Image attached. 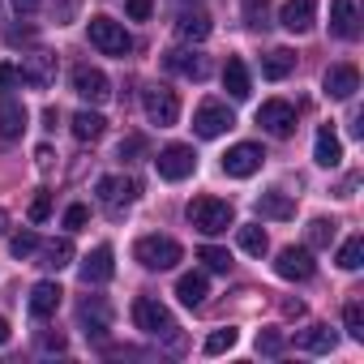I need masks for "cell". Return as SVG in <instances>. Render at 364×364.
Segmentation results:
<instances>
[{"label":"cell","mask_w":364,"mask_h":364,"mask_svg":"<svg viewBox=\"0 0 364 364\" xmlns=\"http://www.w3.org/2000/svg\"><path fill=\"white\" fill-rule=\"evenodd\" d=\"M133 321H137V330H141V334H150V338L167 343L171 351H180V347H185V338H180V326H176V317H171V313H167V304H159L154 296H137V300H133Z\"/></svg>","instance_id":"cell-1"},{"label":"cell","mask_w":364,"mask_h":364,"mask_svg":"<svg viewBox=\"0 0 364 364\" xmlns=\"http://www.w3.org/2000/svg\"><path fill=\"white\" fill-rule=\"evenodd\" d=\"M189 228H198L202 236H223L228 228H236V215H232V202H219V198H193L189 210H185Z\"/></svg>","instance_id":"cell-2"},{"label":"cell","mask_w":364,"mask_h":364,"mask_svg":"<svg viewBox=\"0 0 364 364\" xmlns=\"http://www.w3.org/2000/svg\"><path fill=\"white\" fill-rule=\"evenodd\" d=\"M137 193H141V185H137L133 176H103L99 180V206L112 219H124V210L137 202Z\"/></svg>","instance_id":"cell-3"},{"label":"cell","mask_w":364,"mask_h":364,"mask_svg":"<svg viewBox=\"0 0 364 364\" xmlns=\"http://www.w3.org/2000/svg\"><path fill=\"white\" fill-rule=\"evenodd\" d=\"M133 257L146 266V270H176V262L185 257V249H180L171 236H141L133 245Z\"/></svg>","instance_id":"cell-4"},{"label":"cell","mask_w":364,"mask_h":364,"mask_svg":"<svg viewBox=\"0 0 364 364\" xmlns=\"http://www.w3.org/2000/svg\"><path fill=\"white\" fill-rule=\"evenodd\" d=\"M86 35H90V43H95L103 56H129V52H133L129 31H124L120 22H112V18H90V22H86Z\"/></svg>","instance_id":"cell-5"},{"label":"cell","mask_w":364,"mask_h":364,"mask_svg":"<svg viewBox=\"0 0 364 364\" xmlns=\"http://www.w3.org/2000/svg\"><path fill=\"white\" fill-rule=\"evenodd\" d=\"M141 107H146V120L159 124V129H171L180 120V99L167 86H146L141 90Z\"/></svg>","instance_id":"cell-6"},{"label":"cell","mask_w":364,"mask_h":364,"mask_svg":"<svg viewBox=\"0 0 364 364\" xmlns=\"http://www.w3.org/2000/svg\"><path fill=\"white\" fill-rule=\"evenodd\" d=\"M154 167H159V176L163 180H189L193 171H198V154H193V146H163L159 150V159H154Z\"/></svg>","instance_id":"cell-7"},{"label":"cell","mask_w":364,"mask_h":364,"mask_svg":"<svg viewBox=\"0 0 364 364\" xmlns=\"http://www.w3.org/2000/svg\"><path fill=\"white\" fill-rule=\"evenodd\" d=\"M257 124L270 133V137H291L296 133V107L287 99H266L257 107Z\"/></svg>","instance_id":"cell-8"},{"label":"cell","mask_w":364,"mask_h":364,"mask_svg":"<svg viewBox=\"0 0 364 364\" xmlns=\"http://www.w3.org/2000/svg\"><path fill=\"white\" fill-rule=\"evenodd\" d=\"M232 124H236V116H232V107H228V103L206 99V103L193 112V129H198V137H223Z\"/></svg>","instance_id":"cell-9"},{"label":"cell","mask_w":364,"mask_h":364,"mask_svg":"<svg viewBox=\"0 0 364 364\" xmlns=\"http://www.w3.org/2000/svg\"><path fill=\"white\" fill-rule=\"evenodd\" d=\"M73 95L86 99V103H107V99H112V82H107L103 69L77 65V69H73Z\"/></svg>","instance_id":"cell-10"},{"label":"cell","mask_w":364,"mask_h":364,"mask_svg":"<svg viewBox=\"0 0 364 364\" xmlns=\"http://www.w3.org/2000/svg\"><path fill=\"white\" fill-rule=\"evenodd\" d=\"M274 270H279V279H291V283H304V279H313V249L309 245H287L283 253H279V262H274Z\"/></svg>","instance_id":"cell-11"},{"label":"cell","mask_w":364,"mask_h":364,"mask_svg":"<svg viewBox=\"0 0 364 364\" xmlns=\"http://www.w3.org/2000/svg\"><path fill=\"white\" fill-rule=\"evenodd\" d=\"M262 146H253V141H240V146H232L228 154H223V171L232 176V180H249L257 167H262Z\"/></svg>","instance_id":"cell-12"},{"label":"cell","mask_w":364,"mask_h":364,"mask_svg":"<svg viewBox=\"0 0 364 364\" xmlns=\"http://www.w3.org/2000/svg\"><path fill=\"white\" fill-rule=\"evenodd\" d=\"M279 22H283V31H291V35H309L313 22H317V0H287L283 14H279Z\"/></svg>","instance_id":"cell-13"},{"label":"cell","mask_w":364,"mask_h":364,"mask_svg":"<svg viewBox=\"0 0 364 364\" xmlns=\"http://www.w3.org/2000/svg\"><path fill=\"white\" fill-rule=\"evenodd\" d=\"M18 73H22V82H26V86L48 90V86L56 82V56H48V52H31V56H26V65H22Z\"/></svg>","instance_id":"cell-14"},{"label":"cell","mask_w":364,"mask_h":364,"mask_svg":"<svg viewBox=\"0 0 364 364\" xmlns=\"http://www.w3.org/2000/svg\"><path fill=\"white\" fill-rule=\"evenodd\" d=\"M116 253H112V245H99L95 253H86V262H82V283L86 287H99V283H107L112 274H116V262H112Z\"/></svg>","instance_id":"cell-15"},{"label":"cell","mask_w":364,"mask_h":364,"mask_svg":"<svg viewBox=\"0 0 364 364\" xmlns=\"http://www.w3.org/2000/svg\"><path fill=\"white\" fill-rule=\"evenodd\" d=\"M176 35L185 39V43H202V39L210 35V14H206L202 5L180 9V14H176Z\"/></svg>","instance_id":"cell-16"},{"label":"cell","mask_w":364,"mask_h":364,"mask_svg":"<svg viewBox=\"0 0 364 364\" xmlns=\"http://www.w3.org/2000/svg\"><path fill=\"white\" fill-rule=\"evenodd\" d=\"M321 90H326L330 99H351V95L360 90V73H355V65H334V69H326Z\"/></svg>","instance_id":"cell-17"},{"label":"cell","mask_w":364,"mask_h":364,"mask_svg":"<svg viewBox=\"0 0 364 364\" xmlns=\"http://www.w3.org/2000/svg\"><path fill=\"white\" fill-rule=\"evenodd\" d=\"M167 69H171V73H180V77H189V82H202V77L210 73V60H206L202 52H185V48H176V52H167Z\"/></svg>","instance_id":"cell-18"},{"label":"cell","mask_w":364,"mask_h":364,"mask_svg":"<svg viewBox=\"0 0 364 364\" xmlns=\"http://www.w3.org/2000/svg\"><path fill=\"white\" fill-rule=\"evenodd\" d=\"M22 129H26V103L14 99V95H5V99H0V137H5V141H18Z\"/></svg>","instance_id":"cell-19"},{"label":"cell","mask_w":364,"mask_h":364,"mask_svg":"<svg viewBox=\"0 0 364 364\" xmlns=\"http://www.w3.org/2000/svg\"><path fill=\"white\" fill-rule=\"evenodd\" d=\"M330 35H338V39H355L360 35L355 0H330Z\"/></svg>","instance_id":"cell-20"},{"label":"cell","mask_w":364,"mask_h":364,"mask_svg":"<svg viewBox=\"0 0 364 364\" xmlns=\"http://www.w3.org/2000/svg\"><path fill=\"white\" fill-rule=\"evenodd\" d=\"M60 283H52V279H43V283H35L31 287V313L35 317H52L56 309H60Z\"/></svg>","instance_id":"cell-21"},{"label":"cell","mask_w":364,"mask_h":364,"mask_svg":"<svg viewBox=\"0 0 364 364\" xmlns=\"http://www.w3.org/2000/svg\"><path fill=\"white\" fill-rule=\"evenodd\" d=\"M176 296H180V304H189V309L206 304V296H210V283H206V274H202V270H193V274H180V283H176Z\"/></svg>","instance_id":"cell-22"},{"label":"cell","mask_w":364,"mask_h":364,"mask_svg":"<svg viewBox=\"0 0 364 364\" xmlns=\"http://www.w3.org/2000/svg\"><path fill=\"white\" fill-rule=\"evenodd\" d=\"M223 90L240 103V99H249L253 95V82H249V69H245V60L240 56H232L228 60V69H223Z\"/></svg>","instance_id":"cell-23"},{"label":"cell","mask_w":364,"mask_h":364,"mask_svg":"<svg viewBox=\"0 0 364 364\" xmlns=\"http://www.w3.org/2000/svg\"><path fill=\"white\" fill-rule=\"evenodd\" d=\"M35 253H39V266H48V270H65V266L73 262V240H69V236H60V240L39 245Z\"/></svg>","instance_id":"cell-24"},{"label":"cell","mask_w":364,"mask_h":364,"mask_svg":"<svg viewBox=\"0 0 364 364\" xmlns=\"http://www.w3.org/2000/svg\"><path fill=\"white\" fill-rule=\"evenodd\" d=\"M334 343H338V334H334L330 326H309V330H300V338H296V347H300V351H313V355L334 351Z\"/></svg>","instance_id":"cell-25"},{"label":"cell","mask_w":364,"mask_h":364,"mask_svg":"<svg viewBox=\"0 0 364 364\" xmlns=\"http://www.w3.org/2000/svg\"><path fill=\"white\" fill-rule=\"evenodd\" d=\"M257 215H262V219H279V223H283V219H291V215H296V202H291L287 193L270 189V193H262V198H257Z\"/></svg>","instance_id":"cell-26"},{"label":"cell","mask_w":364,"mask_h":364,"mask_svg":"<svg viewBox=\"0 0 364 364\" xmlns=\"http://www.w3.org/2000/svg\"><path fill=\"white\" fill-rule=\"evenodd\" d=\"M313 159L321 163V167H338L343 163V141L334 137V129L326 124L321 133H317V146H313Z\"/></svg>","instance_id":"cell-27"},{"label":"cell","mask_w":364,"mask_h":364,"mask_svg":"<svg viewBox=\"0 0 364 364\" xmlns=\"http://www.w3.org/2000/svg\"><path fill=\"white\" fill-rule=\"evenodd\" d=\"M77 317H82V326H90L86 334H95V338H103L107 334V304L103 300H82V309H77Z\"/></svg>","instance_id":"cell-28"},{"label":"cell","mask_w":364,"mask_h":364,"mask_svg":"<svg viewBox=\"0 0 364 364\" xmlns=\"http://www.w3.org/2000/svg\"><path fill=\"white\" fill-rule=\"evenodd\" d=\"M291 69H296V52H291V48H274V52L262 60V73H266L270 82H283Z\"/></svg>","instance_id":"cell-29"},{"label":"cell","mask_w":364,"mask_h":364,"mask_svg":"<svg viewBox=\"0 0 364 364\" xmlns=\"http://www.w3.org/2000/svg\"><path fill=\"white\" fill-rule=\"evenodd\" d=\"M103 129H107V120H103L99 112H77V116H73V137H77V141H99Z\"/></svg>","instance_id":"cell-30"},{"label":"cell","mask_w":364,"mask_h":364,"mask_svg":"<svg viewBox=\"0 0 364 364\" xmlns=\"http://www.w3.org/2000/svg\"><path fill=\"white\" fill-rule=\"evenodd\" d=\"M236 236H240V249H245L249 257H266L270 236L262 232V223H245V228H236Z\"/></svg>","instance_id":"cell-31"},{"label":"cell","mask_w":364,"mask_h":364,"mask_svg":"<svg viewBox=\"0 0 364 364\" xmlns=\"http://www.w3.org/2000/svg\"><path fill=\"white\" fill-rule=\"evenodd\" d=\"M304 236H309V249H330V240L338 236V223L334 219H313Z\"/></svg>","instance_id":"cell-32"},{"label":"cell","mask_w":364,"mask_h":364,"mask_svg":"<svg viewBox=\"0 0 364 364\" xmlns=\"http://www.w3.org/2000/svg\"><path fill=\"white\" fill-rule=\"evenodd\" d=\"M360 262H364V236L343 240V249H338V266H343V270H360Z\"/></svg>","instance_id":"cell-33"},{"label":"cell","mask_w":364,"mask_h":364,"mask_svg":"<svg viewBox=\"0 0 364 364\" xmlns=\"http://www.w3.org/2000/svg\"><path fill=\"white\" fill-rule=\"evenodd\" d=\"M245 26L249 31H266L270 26V5L266 0H245Z\"/></svg>","instance_id":"cell-34"},{"label":"cell","mask_w":364,"mask_h":364,"mask_svg":"<svg viewBox=\"0 0 364 364\" xmlns=\"http://www.w3.org/2000/svg\"><path fill=\"white\" fill-rule=\"evenodd\" d=\"M343 326H347V334H351L355 343H364V309H360V300H351V304L343 309Z\"/></svg>","instance_id":"cell-35"},{"label":"cell","mask_w":364,"mask_h":364,"mask_svg":"<svg viewBox=\"0 0 364 364\" xmlns=\"http://www.w3.org/2000/svg\"><path fill=\"white\" fill-rule=\"evenodd\" d=\"M198 257H202V262H206V270H215V274H228V270H232V257H228V249H215V245H206Z\"/></svg>","instance_id":"cell-36"},{"label":"cell","mask_w":364,"mask_h":364,"mask_svg":"<svg viewBox=\"0 0 364 364\" xmlns=\"http://www.w3.org/2000/svg\"><path fill=\"white\" fill-rule=\"evenodd\" d=\"M35 249H39V236H35V232H22V236H14V240H9V253H14L18 262L35 257Z\"/></svg>","instance_id":"cell-37"},{"label":"cell","mask_w":364,"mask_h":364,"mask_svg":"<svg viewBox=\"0 0 364 364\" xmlns=\"http://www.w3.org/2000/svg\"><path fill=\"white\" fill-rule=\"evenodd\" d=\"M236 347V330H215L210 338H206V355H223V351H232Z\"/></svg>","instance_id":"cell-38"},{"label":"cell","mask_w":364,"mask_h":364,"mask_svg":"<svg viewBox=\"0 0 364 364\" xmlns=\"http://www.w3.org/2000/svg\"><path fill=\"white\" fill-rule=\"evenodd\" d=\"M124 14H129L133 22H146V18L154 14V0H124Z\"/></svg>","instance_id":"cell-39"},{"label":"cell","mask_w":364,"mask_h":364,"mask_svg":"<svg viewBox=\"0 0 364 364\" xmlns=\"http://www.w3.org/2000/svg\"><path fill=\"white\" fill-rule=\"evenodd\" d=\"M52 215V193H35V202H31V223H43Z\"/></svg>","instance_id":"cell-40"},{"label":"cell","mask_w":364,"mask_h":364,"mask_svg":"<svg viewBox=\"0 0 364 364\" xmlns=\"http://www.w3.org/2000/svg\"><path fill=\"white\" fill-rule=\"evenodd\" d=\"M86 219H90V210H86V206H69V210H65V228H69V232H82V228H86Z\"/></svg>","instance_id":"cell-41"},{"label":"cell","mask_w":364,"mask_h":364,"mask_svg":"<svg viewBox=\"0 0 364 364\" xmlns=\"http://www.w3.org/2000/svg\"><path fill=\"white\" fill-rule=\"evenodd\" d=\"M257 351H262V355H279V351H283V338H279V334H262V338H257Z\"/></svg>","instance_id":"cell-42"},{"label":"cell","mask_w":364,"mask_h":364,"mask_svg":"<svg viewBox=\"0 0 364 364\" xmlns=\"http://www.w3.org/2000/svg\"><path fill=\"white\" fill-rule=\"evenodd\" d=\"M22 82V73H18V65H0V90H14Z\"/></svg>","instance_id":"cell-43"},{"label":"cell","mask_w":364,"mask_h":364,"mask_svg":"<svg viewBox=\"0 0 364 364\" xmlns=\"http://www.w3.org/2000/svg\"><path fill=\"white\" fill-rule=\"evenodd\" d=\"M141 150H146L141 137H124V141H120V159H133V154H141Z\"/></svg>","instance_id":"cell-44"},{"label":"cell","mask_w":364,"mask_h":364,"mask_svg":"<svg viewBox=\"0 0 364 364\" xmlns=\"http://www.w3.org/2000/svg\"><path fill=\"white\" fill-rule=\"evenodd\" d=\"M14 9H18V14H35V9H39V0H14Z\"/></svg>","instance_id":"cell-45"},{"label":"cell","mask_w":364,"mask_h":364,"mask_svg":"<svg viewBox=\"0 0 364 364\" xmlns=\"http://www.w3.org/2000/svg\"><path fill=\"white\" fill-rule=\"evenodd\" d=\"M283 313H287V317H300V313H304V304H300V300H287V304H283Z\"/></svg>","instance_id":"cell-46"},{"label":"cell","mask_w":364,"mask_h":364,"mask_svg":"<svg viewBox=\"0 0 364 364\" xmlns=\"http://www.w3.org/2000/svg\"><path fill=\"white\" fill-rule=\"evenodd\" d=\"M43 347H56V351H65V338H60V334H43Z\"/></svg>","instance_id":"cell-47"},{"label":"cell","mask_w":364,"mask_h":364,"mask_svg":"<svg viewBox=\"0 0 364 364\" xmlns=\"http://www.w3.org/2000/svg\"><path fill=\"white\" fill-rule=\"evenodd\" d=\"M35 159H39V167H52V150H48V146H39V154H35Z\"/></svg>","instance_id":"cell-48"},{"label":"cell","mask_w":364,"mask_h":364,"mask_svg":"<svg viewBox=\"0 0 364 364\" xmlns=\"http://www.w3.org/2000/svg\"><path fill=\"white\" fill-rule=\"evenodd\" d=\"M5 343H9V321L0 317V347H5Z\"/></svg>","instance_id":"cell-49"},{"label":"cell","mask_w":364,"mask_h":364,"mask_svg":"<svg viewBox=\"0 0 364 364\" xmlns=\"http://www.w3.org/2000/svg\"><path fill=\"white\" fill-rule=\"evenodd\" d=\"M5 232H9V215H5V210H0V236H5Z\"/></svg>","instance_id":"cell-50"}]
</instances>
